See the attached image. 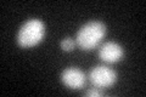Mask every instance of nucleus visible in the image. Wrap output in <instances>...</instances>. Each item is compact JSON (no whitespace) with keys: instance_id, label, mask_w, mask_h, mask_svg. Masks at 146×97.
<instances>
[{"instance_id":"f257e3e1","label":"nucleus","mask_w":146,"mask_h":97,"mask_svg":"<svg viewBox=\"0 0 146 97\" xmlns=\"http://www.w3.org/2000/svg\"><path fill=\"white\" fill-rule=\"evenodd\" d=\"M105 33H106V27L102 22H88L77 33V44L83 50H91L102 40Z\"/></svg>"},{"instance_id":"0eeeda50","label":"nucleus","mask_w":146,"mask_h":97,"mask_svg":"<svg viewBox=\"0 0 146 97\" xmlns=\"http://www.w3.org/2000/svg\"><path fill=\"white\" fill-rule=\"evenodd\" d=\"M102 92L99 91L96 89H89L88 91L85 92V96H90V97H95V96H101Z\"/></svg>"},{"instance_id":"39448f33","label":"nucleus","mask_w":146,"mask_h":97,"mask_svg":"<svg viewBox=\"0 0 146 97\" xmlns=\"http://www.w3.org/2000/svg\"><path fill=\"white\" fill-rule=\"evenodd\" d=\"M123 48L113 41H107L105 43L99 50V56L102 61L107 63H116L118 61H121L123 57Z\"/></svg>"},{"instance_id":"7ed1b4c3","label":"nucleus","mask_w":146,"mask_h":97,"mask_svg":"<svg viewBox=\"0 0 146 97\" xmlns=\"http://www.w3.org/2000/svg\"><path fill=\"white\" fill-rule=\"evenodd\" d=\"M90 81L96 87H108L115 84L117 79V74L112 68L106 66H96L94 67L89 73Z\"/></svg>"},{"instance_id":"f03ea898","label":"nucleus","mask_w":146,"mask_h":97,"mask_svg":"<svg viewBox=\"0 0 146 97\" xmlns=\"http://www.w3.org/2000/svg\"><path fill=\"white\" fill-rule=\"evenodd\" d=\"M45 33V26L40 20H29L21 27L17 35V43L22 48H31L40 43Z\"/></svg>"},{"instance_id":"20e7f679","label":"nucleus","mask_w":146,"mask_h":97,"mask_svg":"<svg viewBox=\"0 0 146 97\" xmlns=\"http://www.w3.org/2000/svg\"><path fill=\"white\" fill-rule=\"evenodd\" d=\"M61 80L70 89H80L85 84L86 77L78 68L70 67L65 69L61 74Z\"/></svg>"},{"instance_id":"423d86ee","label":"nucleus","mask_w":146,"mask_h":97,"mask_svg":"<svg viewBox=\"0 0 146 97\" xmlns=\"http://www.w3.org/2000/svg\"><path fill=\"white\" fill-rule=\"evenodd\" d=\"M74 45H76V43L72 38H66L61 41V49L63 51H72V50L74 49Z\"/></svg>"}]
</instances>
